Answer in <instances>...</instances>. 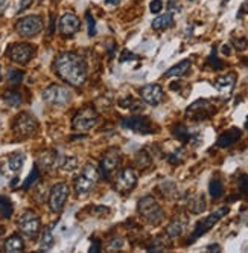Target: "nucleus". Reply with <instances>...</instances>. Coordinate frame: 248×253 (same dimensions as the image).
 I'll list each match as a JSON object with an SVG mask.
<instances>
[{
  "mask_svg": "<svg viewBox=\"0 0 248 253\" xmlns=\"http://www.w3.org/2000/svg\"><path fill=\"white\" fill-rule=\"evenodd\" d=\"M97 119H99L97 111L93 107H84L73 118L72 126L76 131H89L97 124Z\"/></svg>",
  "mask_w": 248,
  "mask_h": 253,
  "instance_id": "obj_9",
  "label": "nucleus"
},
{
  "mask_svg": "<svg viewBox=\"0 0 248 253\" xmlns=\"http://www.w3.org/2000/svg\"><path fill=\"white\" fill-rule=\"evenodd\" d=\"M227 213H229V208H221V209H218L216 212L210 213V215H207V217H204L203 220L198 221V223L195 224V229H193L192 235L189 236L188 244H192V243L196 241V239L200 238V236H203L204 233H207L222 217H226Z\"/></svg>",
  "mask_w": 248,
  "mask_h": 253,
  "instance_id": "obj_6",
  "label": "nucleus"
},
{
  "mask_svg": "<svg viewBox=\"0 0 248 253\" xmlns=\"http://www.w3.org/2000/svg\"><path fill=\"white\" fill-rule=\"evenodd\" d=\"M54 70L69 85L79 87L87 80V63L75 52L59 54L54 61Z\"/></svg>",
  "mask_w": 248,
  "mask_h": 253,
  "instance_id": "obj_1",
  "label": "nucleus"
},
{
  "mask_svg": "<svg viewBox=\"0 0 248 253\" xmlns=\"http://www.w3.org/2000/svg\"><path fill=\"white\" fill-rule=\"evenodd\" d=\"M242 136V131L239 128H236V126H233V128L227 130L222 133L219 137H218V141H216V145L219 148H227V147H231L233 144H236L239 139Z\"/></svg>",
  "mask_w": 248,
  "mask_h": 253,
  "instance_id": "obj_20",
  "label": "nucleus"
},
{
  "mask_svg": "<svg viewBox=\"0 0 248 253\" xmlns=\"http://www.w3.org/2000/svg\"><path fill=\"white\" fill-rule=\"evenodd\" d=\"M3 101L9 107H19L23 103V98H21V93L17 90H6L3 93Z\"/></svg>",
  "mask_w": 248,
  "mask_h": 253,
  "instance_id": "obj_30",
  "label": "nucleus"
},
{
  "mask_svg": "<svg viewBox=\"0 0 248 253\" xmlns=\"http://www.w3.org/2000/svg\"><path fill=\"white\" fill-rule=\"evenodd\" d=\"M120 107L122 108H128L130 111H134V113H137V111H142L143 110V103L139 99H134L133 96H127V98H123L120 99Z\"/></svg>",
  "mask_w": 248,
  "mask_h": 253,
  "instance_id": "obj_27",
  "label": "nucleus"
},
{
  "mask_svg": "<svg viewBox=\"0 0 248 253\" xmlns=\"http://www.w3.org/2000/svg\"><path fill=\"white\" fill-rule=\"evenodd\" d=\"M35 49L28 44V43H16L9 46V49L6 50V55L9 57L11 61L17 63V64H28L31 61V58L34 57Z\"/></svg>",
  "mask_w": 248,
  "mask_h": 253,
  "instance_id": "obj_15",
  "label": "nucleus"
},
{
  "mask_svg": "<svg viewBox=\"0 0 248 253\" xmlns=\"http://www.w3.org/2000/svg\"><path fill=\"white\" fill-rule=\"evenodd\" d=\"M171 26H173V17L171 12L158 16L153 21V29H155V31H165V29H169Z\"/></svg>",
  "mask_w": 248,
  "mask_h": 253,
  "instance_id": "obj_22",
  "label": "nucleus"
},
{
  "mask_svg": "<svg viewBox=\"0 0 248 253\" xmlns=\"http://www.w3.org/2000/svg\"><path fill=\"white\" fill-rule=\"evenodd\" d=\"M69 194H70V188L67 183H57L52 188L51 194H49V208H51V211L55 213L63 211L69 198Z\"/></svg>",
  "mask_w": 248,
  "mask_h": 253,
  "instance_id": "obj_13",
  "label": "nucleus"
},
{
  "mask_svg": "<svg viewBox=\"0 0 248 253\" xmlns=\"http://www.w3.org/2000/svg\"><path fill=\"white\" fill-rule=\"evenodd\" d=\"M166 160L169 163H172V165H178V163L183 162V149H177V151H173V153H171Z\"/></svg>",
  "mask_w": 248,
  "mask_h": 253,
  "instance_id": "obj_38",
  "label": "nucleus"
},
{
  "mask_svg": "<svg viewBox=\"0 0 248 253\" xmlns=\"http://www.w3.org/2000/svg\"><path fill=\"white\" fill-rule=\"evenodd\" d=\"M23 249H24V243L20 235H11L5 241V250L8 253H19L23 252Z\"/></svg>",
  "mask_w": 248,
  "mask_h": 253,
  "instance_id": "obj_23",
  "label": "nucleus"
},
{
  "mask_svg": "<svg viewBox=\"0 0 248 253\" xmlns=\"http://www.w3.org/2000/svg\"><path fill=\"white\" fill-rule=\"evenodd\" d=\"M188 208L192 213H203L206 211V198L204 195H195L188 201Z\"/></svg>",
  "mask_w": 248,
  "mask_h": 253,
  "instance_id": "obj_25",
  "label": "nucleus"
},
{
  "mask_svg": "<svg viewBox=\"0 0 248 253\" xmlns=\"http://www.w3.org/2000/svg\"><path fill=\"white\" fill-rule=\"evenodd\" d=\"M34 0H21L20 2V8H19V12H23L24 9H28L31 5H32Z\"/></svg>",
  "mask_w": 248,
  "mask_h": 253,
  "instance_id": "obj_47",
  "label": "nucleus"
},
{
  "mask_svg": "<svg viewBox=\"0 0 248 253\" xmlns=\"http://www.w3.org/2000/svg\"><path fill=\"white\" fill-rule=\"evenodd\" d=\"M57 162H58V156L55 151H44V153L40 154V159H38L40 167L46 169H51Z\"/></svg>",
  "mask_w": 248,
  "mask_h": 253,
  "instance_id": "obj_26",
  "label": "nucleus"
},
{
  "mask_svg": "<svg viewBox=\"0 0 248 253\" xmlns=\"http://www.w3.org/2000/svg\"><path fill=\"white\" fill-rule=\"evenodd\" d=\"M146 250L148 252H163L165 250V244L157 238V239H153L150 246H146Z\"/></svg>",
  "mask_w": 248,
  "mask_h": 253,
  "instance_id": "obj_41",
  "label": "nucleus"
},
{
  "mask_svg": "<svg viewBox=\"0 0 248 253\" xmlns=\"http://www.w3.org/2000/svg\"><path fill=\"white\" fill-rule=\"evenodd\" d=\"M209 194L213 200H218L224 195V185L219 179H212L209 183Z\"/></svg>",
  "mask_w": 248,
  "mask_h": 253,
  "instance_id": "obj_28",
  "label": "nucleus"
},
{
  "mask_svg": "<svg viewBox=\"0 0 248 253\" xmlns=\"http://www.w3.org/2000/svg\"><path fill=\"white\" fill-rule=\"evenodd\" d=\"M85 19H87V26H89V35L90 37L96 35V21H95V19L92 17V14L89 11L85 12Z\"/></svg>",
  "mask_w": 248,
  "mask_h": 253,
  "instance_id": "obj_40",
  "label": "nucleus"
},
{
  "mask_svg": "<svg viewBox=\"0 0 248 253\" xmlns=\"http://www.w3.org/2000/svg\"><path fill=\"white\" fill-rule=\"evenodd\" d=\"M17 226H19L20 232H21L24 236H28V238H31V239H35L37 235L40 233L41 221H40L38 215H37L35 212L26 211V212H23V213L20 215V217H19Z\"/></svg>",
  "mask_w": 248,
  "mask_h": 253,
  "instance_id": "obj_7",
  "label": "nucleus"
},
{
  "mask_svg": "<svg viewBox=\"0 0 248 253\" xmlns=\"http://www.w3.org/2000/svg\"><path fill=\"white\" fill-rule=\"evenodd\" d=\"M191 66H192L191 60H183V61L178 63V64L172 66V67L166 72V77H168V78H171V77H183L184 73L189 72Z\"/></svg>",
  "mask_w": 248,
  "mask_h": 253,
  "instance_id": "obj_24",
  "label": "nucleus"
},
{
  "mask_svg": "<svg viewBox=\"0 0 248 253\" xmlns=\"http://www.w3.org/2000/svg\"><path fill=\"white\" fill-rule=\"evenodd\" d=\"M37 130H38V122H37L35 116L28 111L20 113V115L16 118L14 124H12V131H14V134L20 139L34 136L37 133Z\"/></svg>",
  "mask_w": 248,
  "mask_h": 253,
  "instance_id": "obj_5",
  "label": "nucleus"
},
{
  "mask_svg": "<svg viewBox=\"0 0 248 253\" xmlns=\"http://www.w3.org/2000/svg\"><path fill=\"white\" fill-rule=\"evenodd\" d=\"M207 250H216V252H219V250H221V247H219V246H216V244H212V246H209V247H207Z\"/></svg>",
  "mask_w": 248,
  "mask_h": 253,
  "instance_id": "obj_51",
  "label": "nucleus"
},
{
  "mask_svg": "<svg viewBox=\"0 0 248 253\" xmlns=\"http://www.w3.org/2000/svg\"><path fill=\"white\" fill-rule=\"evenodd\" d=\"M8 81L11 85H19L23 81V72L14 70V69L8 70Z\"/></svg>",
  "mask_w": 248,
  "mask_h": 253,
  "instance_id": "obj_37",
  "label": "nucleus"
},
{
  "mask_svg": "<svg viewBox=\"0 0 248 253\" xmlns=\"http://www.w3.org/2000/svg\"><path fill=\"white\" fill-rule=\"evenodd\" d=\"M6 2L8 0H0V16L5 12V8H6Z\"/></svg>",
  "mask_w": 248,
  "mask_h": 253,
  "instance_id": "obj_49",
  "label": "nucleus"
},
{
  "mask_svg": "<svg viewBox=\"0 0 248 253\" xmlns=\"http://www.w3.org/2000/svg\"><path fill=\"white\" fill-rule=\"evenodd\" d=\"M216 113V105L209 99H198L193 104H191L186 110V116L191 121L200 122V121H207Z\"/></svg>",
  "mask_w": 248,
  "mask_h": 253,
  "instance_id": "obj_4",
  "label": "nucleus"
},
{
  "mask_svg": "<svg viewBox=\"0 0 248 253\" xmlns=\"http://www.w3.org/2000/svg\"><path fill=\"white\" fill-rule=\"evenodd\" d=\"M216 90L224 96L229 98L233 92L234 85H236V73H227V75H222V77L216 78L213 83Z\"/></svg>",
  "mask_w": 248,
  "mask_h": 253,
  "instance_id": "obj_18",
  "label": "nucleus"
},
{
  "mask_svg": "<svg viewBox=\"0 0 248 253\" xmlns=\"http://www.w3.org/2000/svg\"><path fill=\"white\" fill-rule=\"evenodd\" d=\"M150 9H151V12H154V14H158V12L163 9V2L162 0H153L150 3Z\"/></svg>",
  "mask_w": 248,
  "mask_h": 253,
  "instance_id": "obj_42",
  "label": "nucleus"
},
{
  "mask_svg": "<svg viewBox=\"0 0 248 253\" xmlns=\"http://www.w3.org/2000/svg\"><path fill=\"white\" fill-rule=\"evenodd\" d=\"M189 2H195V0H189Z\"/></svg>",
  "mask_w": 248,
  "mask_h": 253,
  "instance_id": "obj_54",
  "label": "nucleus"
},
{
  "mask_svg": "<svg viewBox=\"0 0 248 253\" xmlns=\"http://www.w3.org/2000/svg\"><path fill=\"white\" fill-rule=\"evenodd\" d=\"M24 163V154L23 153H14L8 159V167L12 172H19Z\"/></svg>",
  "mask_w": 248,
  "mask_h": 253,
  "instance_id": "obj_32",
  "label": "nucleus"
},
{
  "mask_svg": "<svg viewBox=\"0 0 248 253\" xmlns=\"http://www.w3.org/2000/svg\"><path fill=\"white\" fill-rule=\"evenodd\" d=\"M172 133L183 144H191V142L195 144V142L200 141V136H198L196 133H193V131H191L188 126H184L183 124H177L175 126H173Z\"/></svg>",
  "mask_w": 248,
  "mask_h": 253,
  "instance_id": "obj_19",
  "label": "nucleus"
},
{
  "mask_svg": "<svg viewBox=\"0 0 248 253\" xmlns=\"http://www.w3.org/2000/svg\"><path fill=\"white\" fill-rule=\"evenodd\" d=\"M186 226H188V218L186 217L173 218L166 227V235L169 238H177L183 233V231L186 229Z\"/></svg>",
  "mask_w": 248,
  "mask_h": 253,
  "instance_id": "obj_21",
  "label": "nucleus"
},
{
  "mask_svg": "<svg viewBox=\"0 0 248 253\" xmlns=\"http://www.w3.org/2000/svg\"><path fill=\"white\" fill-rule=\"evenodd\" d=\"M54 23H55V20H54V14H51V28H49V35H52V34H54Z\"/></svg>",
  "mask_w": 248,
  "mask_h": 253,
  "instance_id": "obj_50",
  "label": "nucleus"
},
{
  "mask_svg": "<svg viewBox=\"0 0 248 253\" xmlns=\"http://www.w3.org/2000/svg\"><path fill=\"white\" fill-rule=\"evenodd\" d=\"M40 179V171H38V167H34L32 168V171H31V174H29V177L26 180H24V183H23V189H28V188H31L37 180Z\"/></svg>",
  "mask_w": 248,
  "mask_h": 253,
  "instance_id": "obj_36",
  "label": "nucleus"
},
{
  "mask_svg": "<svg viewBox=\"0 0 248 253\" xmlns=\"http://www.w3.org/2000/svg\"><path fill=\"white\" fill-rule=\"evenodd\" d=\"M122 0H105V5H111V6H117Z\"/></svg>",
  "mask_w": 248,
  "mask_h": 253,
  "instance_id": "obj_48",
  "label": "nucleus"
},
{
  "mask_svg": "<svg viewBox=\"0 0 248 253\" xmlns=\"http://www.w3.org/2000/svg\"><path fill=\"white\" fill-rule=\"evenodd\" d=\"M137 57H135L133 52H128V50H123L122 52V57H120V61H127V60H135Z\"/></svg>",
  "mask_w": 248,
  "mask_h": 253,
  "instance_id": "obj_45",
  "label": "nucleus"
},
{
  "mask_svg": "<svg viewBox=\"0 0 248 253\" xmlns=\"http://www.w3.org/2000/svg\"><path fill=\"white\" fill-rule=\"evenodd\" d=\"M245 130L248 131V119H247V122H245Z\"/></svg>",
  "mask_w": 248,
  "mask_h": 253,
  "instance_id": "obj_53",
  "label": "nucleus"
},
{
  "mask_svg": "<svg viewBox=\"0 0 248 253\" xmlns=\"http://www.w3.org/2000/svg\"><path fill=\"white\" fill-rule=\"evenodd\" d=\"M101 179L99 177V168L95 167L93 163H85L82 167L81 174L75 179V192L78 197H85L89 195L97 180Z\"/></svg>",
  "mask_w": 248,
  "mask_h": 253,
  "instance_id": "obj_2",
  "label": "nucleus"
},
{
  "mask_svg": "<svg viewBox=\"0 0 248 253\" xmlns=\"http://www.w3.org/2000/svg\"><path fill=\"white\" fill-rule=\"evenodd\" d=\"M81 26L79 17L73 12H66L64 16H61L59 21H58V31L63 34L64 37H72L78 32Z\"/></svg>",
  "mask_w": 248,
  "mask_h": 253,
  "instance_id": "obj_16",
  "label": "nucleus"
},
{
  "mask_svg": "<svg viewBox=\"0 0 248 253\" xmlns=\"http://www.w3.org/2000/svg\"><path fill=\"white\" fill-rule=\"evenodd\" d=\"M101 246H102L101 241H99L97 238H95L93 243H92V247H90V252H95V253H96V252H101Z\"/></svg>",
  "mask_w": 248,
  "mask_h": 253,
  "instance_id": "obj_46",
  "label": "nucleus"
},
{
  "mask_svg": "<svg viewBox=\"0 0 248 253\" xmlns=\"http://www.w3.org/2000/svg\"><path fill=\"white\" fill-rule=\"evenodd\" d=\"M207 66L212 69V70H221L222 67H224V61H221L216 57V47L212 49V54H210V57L207 60Z\"/></svg>",
  "mask_w": 248,
  "mask_h": 253,
  "instance_id": "obj_34",
  "label": "nucleus"
},
{
  "mask_svg": "<svg viewBox=\"0 0 248 253\" xmlns=\"http://www.w3.org/2000/svg\"><path fill=\"white\" fill-rule=\"evenodd\" d=\"M224 2H229V0H224Z\"/></svg>",
  "mask_w": 248,
  "mask_h": 253,
  "instance_id": "obj_55",
  "label": "nucleus"
},
{
  "mask_svg": "<svg viewBox=\"0 0 248 253\" xmlns=\"http://www.w3.org/2000/svg\"><path fill=\"white\" fill-rule=\"evenodd\" d=\"M222 52H224V55H229V52H230L229 46H224V49H222Z\"/></svg>",
  "mask_w": 248,
  "mask_h": 253,
  "instance_id": "obj_52",
  "label": "nucleus"
},
{
  "mask_svg": "<svg viewBox=\"0 0 248 253\" xmlns=\"http://www.w3.org/2000/svg\"><path fill=\"white\" fill-rule=\"evenodd\" d=\"M43 99L47 104L52 105H66L67 103H70L72 95L69 88L58 84H52L43 92Z\"/></svg>",
  "mask_w": 248,
  "mask_h": 253,
  "instance_id": "obj_11",
  "label": "nucleus"
},
{
  "mask_svg": "<svg viewBox=\"0 0 248 253\" xmlns=\"http://www.w3.org/2000/svg\"><path fill=\"white\" fill-rule=\"evenodd\" d=\"M134 163H135V165H137L139 168L145 169V168H150V167H151L153 159H151V156H150V153H148V151L142 149V151H137V153H135Z\"/></svg>",
  "mask_w": 248,
  "mask_h": 253,
  "instance_id": "obj_29",
  "label": "nucleus"
},
{
  "mask_svg": "<svg viewBox=\"0 0 248 253\" xmlns=\"http://www.w3.org/2000/svg\"><path fill=\"white\" fill-rule=\"evenodd\" d=\"M137 185V174L133 168H123L114 177V189L120 194L131 192Z\"/></svg>",
  "mask_w": 248,
  "mask_h": 253,
  "instance_id": "obj_14",
  "label": "nucleus"
},
{
  "mask_svg": "<svg viewBox=\"0 0 248 253\" xmlns=\"http://www.w3.org/2000/svg\"><path fill=\"white\" fill-rule=\"evenodd\" d=\"M59 167L63 168L64 171H75L78 168V159L76 157H64L63 160H61Z\"/></svg>",
  "mask_w": 248,
  "mask_h": 253,
  "instance_id": "obj_35",
  "label": "nucleus"
},
{
  "mask_svg": "<svg viewBox=\"0 0 248 253\" xmlns=\"http://www.w3.org/2000/svg\"><path fill=\"white\" fill-rule=\"evenodd\" d=\"M12 212H14V208H12L11 200L5 195H0V217L2 218H11Z\"/></svg>",
  "mask_w": 248,
  "mask_h": 253,
  "instance_id": "obj_33",
  "label": "nucleus"
},
{
  "mask_svg": "<svg viewBox=\"0 0 248 253\" xmlns=\"http://www.w3.org/2000/svg\"><path fill=\"white\" fill-rule=\"evenodd\" d=\"M43 29V20L40 16H28L23 17L16 23V31L24 39H32Z\"/></svg>",
  "mask_w": 248,
  "mask_h": 253,
  "instance_id": "obj_10",
  "label": "nucleus"
},
{
  "mask_svg": "<svg viewBox=\"0 0 248 253\" xmlns=\"http://www.w3.org/2000/svg\"><path fill=\"white\" fill-rule=\"evenodd\" d=\"M122 126L127 130L140 134H153L155 133V126L148 116H130L122 119Z\"/></svg>",
  "mask_w": 248,
  "mask_h": 253,
  "instance_id": "obj_12",
  "label": "nucleus"
},
{
  "mask_svg": "<svg viewBox=\"0 0 248 253\" xmlns=\"http://www.w3.org/2000/svg\"><path fill=\"white\" fill-rule=\"evenodd\" d=\"M120 162H122V153L119 148H108L102 159H101V165H99V177L102 179H108V177L113 174L119 167H120Z\"/></svg>",
  "mask_w": 248,
  "mask_h": 253,
  "instance_id": "obj_8",
  "label": "nucleus"
},
{
  "mask_svg": "<svg viewBox=\"0 0 248 253\" xmlns=\"http://www.w3.org/2000/svg\"><path fill=\"white\" fill-rule=\"evenodd\" d=\"M122 246H123L122 238H113L108 244V249L110 250H119V249H122Z\"/></svg>",
  "mask_w": 248,
  "mask_h": 253,
  "instance_id": "obj_43",
  "label": "nucleus"
},
{
  "mask_svg": "<svg viewBox=\"0 0 248 253\" xmlns=\"http://www.w3.org/2000/svg\"><path fill=\"white\" fill-rule=\"evenodd\" d=\"M54 235H52V227H46L43 231V235H41V239H40V249L47 252L54 247Z\"/></svg>",
  "mask_w": 248,
  "mask_h": 253,
  "instance_id": "obj_31",
  "label": "nucleus"
},
{
  "mask_svg": "<svg viewBox=\"0 0 248 253\" xmlns=\"http://www.w3.org/2000/svg\"><path fill=\"white\" fill-rule=\"evenodd\" d=\"M137 211L142 215V218L150 223L153 226H158L165 220V212L163 209L160 208V205L157 203V200L151 195H146L142 197L139 200V205H137Z\"/></svg>",
  "mask_w": 248,
  "mask_h": 253,
  "instance_id": "obj_3",
  "label": "nucleus"
},
{
  "mask_svg": "<svg viewBox=\"0 0 248 253\" xmlns=\"http://www.w3.org/2000/svg\"><path fill=\"white\" fill-rule=\"evenodd\" d=\"M163 88L158 84H148L140 88V98L150 105H158L163 101Z\"/></svg>",
  "mask_w": 248,
  "mask_h": 253,
  "instance_id": "obj_17",
  "label": "nucleus"
},
{
  "mask_svg": "<svg viewBox=\"0 0 248 253\" xmlns=\"http://www.w3.org/2000/svg\"><path fill=\"white\" fill-rule=\"evenodd\" d=\"M233 44H234V47H236L238 50H245L247 49V46H248V42H247V39H234L233 40Z\"/></svg>",
  "mask_w": 248,
  "mask_h": 253,
  "instance_id": "obj_44",
  "label": "nucleus"
},
{
  "mask_svg": "<svg viewBox=\"0 0 248 253\" xmlns=\"http://www.w3.org/2000/svg\"><path fill=\"white\" fill-rule=\"evenodd\" d=\"M238 185H239V191L248 197V174H242L239 177V180H238Z\"/></svg>",
  "mask_w": 248,
  "mask_h": 253,
  "instance_id": "obj_39",
  "label": "nucleus"
}]
</instances>
